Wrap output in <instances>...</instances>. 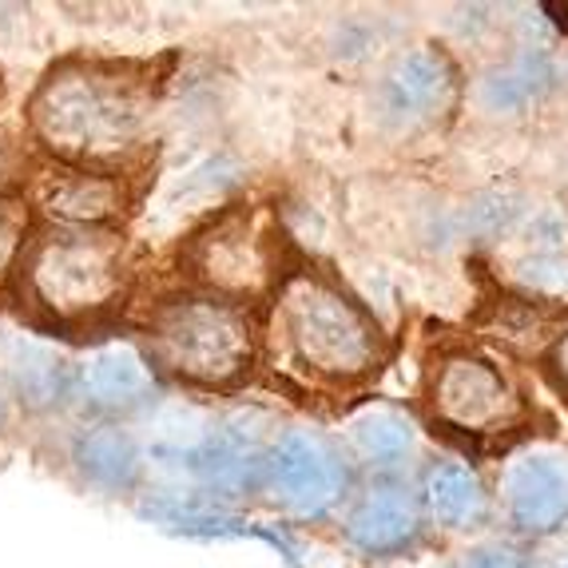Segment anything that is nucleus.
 <instances>
[{"instance_id":"obj_1","label":"nucleus","mask_w":568,"mask_h":568,"mask_svg":"<svg viewBox=\"0 0 568 568\" xmlns=\"http://www.w3.org/2000/svg\"><path fill=\"white\" fill-rule=\"evenodd\" d=\"M160 84L132 60L68 57L44 72L29 100V135L64 168L128 175L152 143Z\"/></svg>"},{"instance_id":"obj_2","label":"nucleus","mask_w":568,"mask_h":568,"mask_svg":"<svg viewBox=\"0 0 568 568\" xmlns=\"http://www.w3.org/2000/svg\"><path fill=\"white\" fill-rule=\"evenodd\" d=\"M389 358V334L342 278L294 266L263 318V362L291 386L342 398L362 389Z\"/></svg>"},{"instance_id":"obj_3","label":"nucleus","mask_w":568,"mask_h":568,"mask_svg":"<svg viewBox=\"0 0 568 568\" xmlns=\"http://www.w3.org/2000/svg\"><path fill=\"white\" fill-rule=\"evenodd\" d=\"M148 358L191 389H235L263 362V323L255 306L207 291L168 294L152 306Z\"/></svg>"},{"instance_id":"obj_4","label":"nucleus","mask_w":568,"mask_h":568,"mask_svg":"<svg viewBox=\"0 0 568 568\" xmlns=\"http://www.w3.org/2000/svg\"><path fill=\"white\" fill-rule=\"evenodd\" d=\"M128 246L120 231L44 227L32 235L17 283L24 303L57 326L104 318L128 294Z\"/></svg>"},{"instance_id":"obj_5","label":"nucleus","mask_w":568,"mask_h":568,"mask_svg":"<svg viewBox=\"0 0 568 568\" xmlns=\"http://www.w3.org/2000/svg\"><path fill=\"white\" fill-rule=\"evenodd\" d=\"M195 291L219 294L231 303L255 306L275 298L294 266L286 263L283 223L263 203H231L219 207L203 227L191 231L180 255Z\"/></svg>"},{"instance_id":"obj_6","label":"nucleus","mask_w":568,"mask_h":568,"mask_svg":"<svg viewBox=\"0 0 568 568\" xmlns=\"http://www.w3.org/2000/svg\"><path fill=\"white\" fill-rule=\"evenodd\" d=\"M263 493L286 521H331L354 497V462L326 429L286 426L271 437Z\"/></svg>"},{"instance_id":"obj_7","label":"nucleus","mask_w":568,"mask_h":568,"mask_svg":"<svg viewBox=\"0 0 568 568\" xmlns=\"http://www.w3.org/2000/svg\"><path fill=\"white\" fill-rule=\"evenodd\" d=\"M426 406L434 426L457 437H501L521 426V394L505 369L477 351H446L429 366Z\"/></svg>"},{"instance_id":"obj_8","label":"nucleus","mask_w":568,"mask_h":568,"mask_svg":"<svg viewBox=\"0 0 568 568\" xmlns=\"http://www.w3.org/2000/svg\"><path fill=\"white\" fill-rule=\"evenodd\" d=\"M271 442L251 422H219L187 446H160L155 457L187 481L191 493L235 505L266 489Z\"/></svg>"},{"instance_id":"obj_9","label":"nucleus","mask_w":568,"mask_h":568,"mask_svg":"<svg viewBox=\"0 0 568 568\" xmlns=\"http://www.w3.org/2000/svg\"><path fill=\"white\" fill-rule=\"evenodd\" d=\"M462 100V72L446 48L426 44L402 52L378 77L374 112L386 132L417 135L446 123Z\"/></svg>"},{"instance_id":"obj_10","label":"nucleus","mask_w":568,"mask_h":568,"mask_svg":"<svg viewBox=\"0 0 568 568\" xmlns=\"http://www.w3.org/2000/svg\"><path fill=\"white\" fill-rule=\"evenodd\" d=\"M426 529L429 517L426 505H422V493L402 485L398 477L369 481L362 493H354L338 521L342 545L369 565L414 557L426 545Z\"/></svg>"},{"instance_id":"obj_11","label":"nucleus","mask_w":568,"mask_h":568,"mask_svg":"<svg viewBox=\"0 0 568 568\" xmlns=\"http://www.w3.org/2000/svg\"><path fill=\"white\" fill-rule=\"evenodd\" d=\"M143 521H152L155 529L171 532V537L187 540H239L255 537L263 545L278 552L291 568H303V549L294 545V537L286 532V525H255L246 521L243 513H235V505L211 501L203 493L191 489H148L135 505Z\"/></svg>"},{"instance_id":"obj_12","label":"nucleus","mask_w":568,"mask_h":568,"mask_svg":"<svg viewBox=\"0 0 568 568\" xmlns=\"http://www.w3.org/2000/svg\"><path fill=\"white\" fill-rule=\"evenodd\" d=\"M160 398V369L132 342H100L77 362V406L95 422L143 414Z\"/></svg>"},{"instance_id":"obj_13","label":"nucleus","mask_w":568,"mask_h":568,"mask_svg":"<svg viewBox=\"0 0 568 568\" xmlns=\"http://www.w3.org/2000/svg\"><path fill=\"white\" fill-rule=\"evenodd\" d=\"M32 203L48 219V227L72 231H115L132 211V183L115 171H88V168H48L37 175Z\"/></svg>"},{"instance_id":"obj_14","label":"nucleus","mask_w":568,"mask_h":568,"mask_svg":"<svg viewBox=\"0 0 568 568\" xmlns=\"http://www.w3.org/2000/svg\"><path fill=\"white\" fill-rule=\"evenodd\" d=\"M505 521L521 537H549L568 521V462L545 449L517 454L501 474Z\"/></svg>"},{"instance_id":"obj_15","label":"nucleus","mask_w":568,"mask_h":568,"mask_svg":"<svg viewBox=\"0 0 568 568\" xmlns=\"http://www.w3.org/2000/svg\"><path fill=\"white\" fill-rule=\"evenodd\" d=\"M64 462L77 481L100 497H128L140 489L148 474V454L123 422H88L72 429Z\"/></svg>"},{"instance_id":"obj_16","label":"nucleus","mask_w":568,"mask_h":568,"mask_svg":"<svg viewBox=\"0 0 568 568\" xmlns=\"http://www.w3.org/2000/svg\"><path fill=\"white\" fill-rule=\"evenodd\" d=\"M0 378L32 414H60L77 406V362L37 334L0 338Z\"/></svg>"},{"instance_id":"obj_17","label":"nucleus","mask_w":568,"mask_h":568,"mask_svg":"<svg viewBox=\"0 0 568 568\" xmlns=\"http://www.w3.org/2000/svg\"><path fill=\"white\" fill-rule=\"evenodd\" d=\"M342 449L351 462L366 465L374 481H386V477H398L417 457V426L409 422L406 409L369 402L346 417Z\"/></svg>"},{"instance_id":"obj_18","label":"nucleus","mask_w":568,"mask_h":568,"mask_svg":"<svg viewBox=\"0 0 568 568\" xmlns=\"http://www.w3.org/2000/svg\"><path fill=\"white\" fill-rule=\"evenodd\" d=\"M422 505L434 525L449 532H469L489 521L493 501L477 469H469L465 462H434L422 481Z\"/></svg>"},{"instance_id":"obj_19","label":"nucleus","mask_w":568,"mask_h":568,"mask_svg":"<svg viewBox=\"0 0 568 568\" xmlns=\"http://www.w3.org/2000/svg\"><path fill=\"white\" fill-rule=\"evenodd\" d=\"M552 80H557V64H552L549 52L525 48V52L509 57L505 64L489 68V72L477 80L474 100H477V108L489 115H521L549 95Z\"/></svg>"},{"instance_id":"obj_20","label":"nucleus","mask_w":568,"mask_h":568,"mask_svg":"<svg viewBox=\"0 0 568 568\" xmlns=\"http://www.w3.org/2000/svg\"><path fill=\"white\" fill-rule=\"evenodd\" d=\"M509 283L521 298H532L540 306L568 303V258L560 251H525L509 263Z\"/></svg>"},{"instance_id":"obj_21","label":"nucleus","mask_w":568,"mask_h":568,"mask_svg":"<svg viewBox=\"0 0 568 568\" xmlns=\"http://www.w3.org/2000/svg\"><path fill=\"white\" fill-rule=\"evenodd\" d=\"M32 243V207L20 195H4L0 200V286L17 278L24 251Z\"/></svg>"},{"instance_id":"obj_22","label":"nucleus","mask_w":568,"mask_h":568,"mask_svg":"<svg viewBox=\"0 0 568 568\" xmlns=\"http://www.w3.org/2000/svg\"><path fill=\"white\" fill-rule=\"evenodd\" d=\"M529 557H525L521 545H509V540H485L477 549L465 552V568H525Z\"/></svg>"},{"instance_id":"obj_23","label":"nucleus","mask_w":568,"mask_h":568,"mask_svg":"<svg viewBox=\"0 0 568 568\" xmlns=\"http://www.w3.org/2000/svg\"><path fill=\"white\" fill-rule=\"evenodd\" d=\"M24 168H29V152L20 148L17 135H9L0 128V200L12 195V187L24 180Z\"/></svg>"},{"instance_id":"obj_24","label":"nucleus","mask_w":568,"mask_h":568,"mask_svg":"<svg viewBox=\"0 0 568 568\" xmlns=\"http://www.w3.org/2000/svg\"><path fill=\"white\" fill-rule=\"evenodd\" d=\"M549 366H552V378H557L560 394H565V402H568V331L560 334L557 342H552V351H549Z\"/></svg>"},{"instance_id":"obj_25","label":"nucleus","mask_w":568,"mask_h":568,"mask_svg":"<svg viewBox=\"0 0 568 568\" xmlns=\"http://www.w3.org/2000/svg\"><path fill=\"white\" fill-rule=\"evenodd\" d=\"M12 394H9V386H4V378H0V434L9 429V422H12Z\"/></svg>"},{"instance_id":"obj_26","label":"nucleus","mask_w":568,"mask_h":568,"mask_svg":"<svg viewBox=\"0 0 568 568\" xmlns=\"http://www.w3.org/2000/svg\"><path fill=\"white\" fill-rule=\"evenodd\" d=\"M0 95H4V77H0Z\"/></svg>"}]
</instances>
